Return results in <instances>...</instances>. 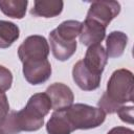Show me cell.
<instances>
[{
    "mask_svg": "<svg viewBox=\"0 0 134 134\" xmlns=\"http://www.w3.org/2000/svg\"><path fill=\"white\" fill-rule=\"evenodd\" d=\"M45 93L49 96L51 108L55 110L65 109L72 105L74 95L72 90L63 83H53L47 87Z\"/></svg>",
    "mask_w": 134,
    "mask_h": 134,
    "instance_id": "obj_8",
    "label": "cell"
},
{
    "mask_svg": "<svg viewBox=\"0 0 134 134\" xmlns=\"http://www.w3.org/2000/svg\"><path fill=\"white\" fill-rule=\"evenodd\" d=\"M100 75L94 74L85 67L83 61H79L72 68V79L74 83L84 91H92L99 87Z\"/></svg>",
    "mask_w": 134,
    "mask_h": 134,
    "instance_id": "obj_10",
    "label": "cell"
},
{
    "mask_svg": "<svg viewBox=\"0 0 134 134\" xmlns=\"http://www.w3.org/2000/svg\"><path fill=\"white\" fill-rule=\"evenodd\" d=\"M51 109V102L45 92L29 97L26 106L20 111H10L0 126L3 134H19L21 131H38L44 125V117Z\"/></svg>",
    "mask_w": 134,
    "mask_h": 134,
    "instance_id": "obj_1",
    "label": "cell"
},
{
    "mask_svg": "<svg viewBox=\"0 0 134 134\" xmlns=\"http://www.w3.org/2000/svg\"><path fill=\"white\" fill-rule=\"evenodd\" d=\"M9 113V104L4 92H0V126L4 122Z\"/></svg>",
    "mask_w": 134,
    "mask_h": 134,
    "instance_id": "obj_19",
    "label": "cell"
},
{
    "mask_svg": "<svg viewBox=\"0 0 134 134\" xmlns=\"http://www.w3.org/2000/svg\"><path fill=\"white\" fill-rule=\"evenodd\" d=\"M107 134H134V131L130 128H126V127H114L112 128Z\"/></svg>",
    "mask_w": 134,
    "mask_h": 134,
    "instance_id": "obj_20",
    "label": "cell"
},
{
    "mask_svg": "<svg viewBox=\"0 0 134 134\" xmlns=\"http://www.w3.org/2000/svg\"><path fill=\"white\" fill-rule=\"evenodd\" d=\"M82 30V22L66 20L49 34L50 48L53 57L59 61L69 60L76 51V37Z\"/></svg>",
    "mask_w": 134,
    "mask_h": 134,
    "instance_id": "obj_2",
    "label": "cell"
},
{
    "mask_svg": "<svg viewBox=\"0 0 134 134\" xmlns=\"http://www.w3.org/2000/svg\"><path fill=\"white\" fill-rule=\"evenodd\" d=\"M20 37V29L17 24L10 21L0 20V48L10 47Z\"/></svg>",
    "mask_w": 134,
    "mask_h": 134,
    "instance_id": "obj_14",
    "label": "cell"
},
{
    "mask_svg": "<svg viewBox=\"0 0 134 134\" xmlns=\"http://www.w3.org/2000/svg\"><path fill=\"white\" fill-rule=\"evenodd\" d=\"M27 0H0V10L7 17L22 19L26 14Z\"/></svg>",
    "mask_w": 134,
    "mask_h": 134,
    "instance_id": "obj_16",
    "label": "cell"
},
{
    "mask_svg": "<svg viewBox=\"0 0 134 134\" xmlns=\"http://www.w3.org/2000/svg\"><path fill=\"white\" fill-rule=\"evenodd\" d=\"M0 134H3V132H2V130L0 129Z\"/></svg>",
    "mask_w": 134,
    "mask_h": 134,
    "instance_id": "obj_21",
    "label": "cell"
},
{
    "mask_svg": "<svg viewBox=\"0 0 134 134\" xmlns=\"http://www.w3.org/2000/svg\"><path fill=\"white\" fill-rule=\"evenodd\" d=\"M116 113L119 116L120 120H122L124 122H127V124H130V125L133 124V106L122 105L121 107L118 108Z\"/></svg>",
    "mask_w": 134,
    "mask_h": 134,
    "instance_id": "obj_18",
    "label": "cell"
},
{
    "mask_svg": "<svg viewBox=\"0 0 134 134\" xmlns=\"http://www.w3.org/2000/svg\"><path fill=\"white\" fill-rule=\"evenodd\" d=\"M120 13V4L117 1L102 0L93 1L90 4L86 19L94 20L107 27L109 23Z\"/></svg>",
    "mask_w": 134,
    "mask_h": 134,
    "instance_id": "obj_6",
    "label": "cell"
},
{
    "mask_svg": "<svg viewBox=\"0 0 134 134\" xmlns=\"http://www.w3.org/2000/svg\"><path fill=\"white\" fill-rule=\"evenodd\" d=\"M61 110L63 111L72 131L97 128L106 119V113L102 109L87 104H72L71 106Z\"/></svg>",
    "mask_w": 134,
    "mask_h": 134,
    "instance_id": "obj_3",
    "label": "cell"
},
{
    "mask_svg": "<svg viewBox=\"0 0 134 134\" xmlns=\"http://www.w3.org/2000/svg\"><path fill=\"white\" fill-rule=\"evenodd\" d=\"M106 28L100 23L91 20L85 19L82 22V30L80 34V42L85 46H91L95 44H100V42L106 37Z\"/></svg>",
    "mask_w": 134,
    "mask_h": 134,
    "instance_id": "obj_11",
    "label": "cell"
},
{
    "mask_svg": "<svg viewBox=\"0 0 134 134\" xmlns=\"http://www.w3.org/2000/svg\"><path fill=\"white\" fill-rule=\"evenodd\" d=\"M82 61L87 69H89L94 74L102 76V73L108 62V55L102 44H95L88 47Z\"/></svg>",
    "mask_w": 134,
    "mask_h": 134,
    "instance_id": "obj_9",
    "label": "cell"
},
{
    "mask_svg": "<svg viewBox=\"0 0 134 134\" xmlns=\"http://www.w3.org/2000/svg\"><path fill=\"white\" fill-rule=\"evenodd\" d=\"M64 7L62 0H36L30 9V14L35 17L53 18L59 16Z\"/></svg>",
    "mask_w": 134,
    "mask_h": 134,
    "instance_id": "obj_12",
    "label": "cell"
},
{
    "mask_svg": "<svg viewBox=\"0 0 134 134\" xmlns=\"http://www.w3.org/2000/svg\"><path fill=\"white\" fill-rule=\"evenodd\" d=\"M49 45L45 37L32 35L27 37L18 48V57L22 63L35 60L47 59L49 54Z\"/></svg>",
    "mask_w": 134,
    "mask_h": 134,
    "instance_id": "obj_5",
    "label": "cell"
},
{
    "mask_svg": "<svg viewBox=\"0 0 134 134\" xmlns=\"http://www.w3.org/2000/svg\"><path fill=\"white\" fill-rule=\"evenodd\" d=\"M105 95L117 107H121L126 103H132L134 99L133 73L125 68L115 70L108 83Z\"/></svg>",
    "mask_w": 134,
    "mask_h": 134,
    "instance_id": "obj_4",
    "label": "cell"
},
{
    "mask_svg": "<svg viewBox=\"0 0 134 134\" xmlns=\"http://www.w3.org/2000/svg\"><path fill=\"white\" fill-rule=\"evenodd\" d=\"M13 84V73L12 71L0 65V92L7 91Z\"/></svg>",
    "mask_w": 134,
    "mask_h": 134,
    "instance_id": "obj_17",
    "label": "cell"
},
{
    "mask_svg": "<svg viewBox=\"0 0 134 134\" xmlns=\"http://www.w3.org/2000/svg\"><path fill=\"white\" fill-rule=\"evenodd\" d=\"M128 44V36L118 30L111 31L106 39V52L109 58H119L122 55Z\"/></svg>",
    "mask_w": 134,
    "mask_h": 134,
    "instance_id": "obj_13",
    "label": "cell"
},
{
    "mask_svg": "<svg viewBox=\"0 0 134 134\" xmlns=\"http://www.w3.org/2000/svg\"><path fill=\"white\" fill-rule=\"evenodd\" d=\"M48 134H71L73 131L70 128L62 110H55L46 124Z\"/></svg>",
    "mask_w": 134,
    "mask_h": 134,
    "instance_id": "obj_15",
    "label": "cell"
},
{
    "mask_svg": "<svg viewBox=\"0 0 134 134\" xmlns=\"http://www.w3.org/2000/svg\"><path fill=\"white\" fill-rule=\"evenodd\" d=\"M23 64V75L31 85L45 83L51 75V65L47 59L27 61Z\"/></svg>",
    "mask_w": 134,
    "mask_h": 134,
    "instance_id": "obj_7",
    "label": "cell"
}]
</instances>
